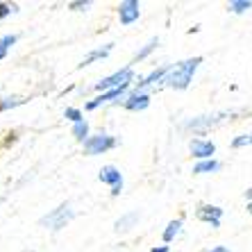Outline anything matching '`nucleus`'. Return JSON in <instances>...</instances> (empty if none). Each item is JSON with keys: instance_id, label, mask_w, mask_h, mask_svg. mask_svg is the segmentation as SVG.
<instances>
[{"instance_id": "obj_1", "label": "nucleus", "mask_w": 252, "mask_h": 252, "mask_svg": "<svg viewBox=\"0 0 252 252\" xmlns=\"http://www.w3.org/2000/svg\"><path fill=\"white\" fill-rule=\"evenodd\" d=\"M202 64V57H191V59H184L175 68H170V73L161 80V87H170V89H187L189 84L193 82V75L198 66Z\"/></svg>"}, {"instance_id": "obj_2", "label": "nucleus", "mask_w": 252, "mask_h": 252, "mask_svg": "<svg viewBox=\"0 0 252 252\" xmlns=\"http://www.w3.org/2000/svg\"><path fill=\"white\" fill-rule=\"evenodd\" d=\"M73 216H75V211H73L70 202H64V205H59L57 209H53L50 214H46V216L39 220V225L53 229V232H59V229L66 227V225L73 220Z\"/></svg>"}, {"instance_id": "obj_3", "label": "nucleus", "mask_w": 252, "mask_h": 252, "mask_svg": "<svg viewBox=\"0 0 252 252\" xmlns=\"http://www.w3.org/2000/svg\"><path fill=\"white\" fill-rule=\"evenodd\" d=\"M134 80V70L132 66H125L123 70H116L114 75L105 77V80H100L95 84V91H114V89H127V84Z\"/></svg>"}, {"instance_id": "obj_4", "label": "nucleus", "mask_w": 252, "mask_h": 252, "mask_svg": "<svg viewBox=\"0 0 252 252\" xmlns=\"http://www.w3.org/2000/svg\"><path fill=\"white\" fill-rule=\"evenodd\" d=\"M236 114H239V112H234V109H229V112L207 114V116H198V118H193V121H187V123H184V127H187V129H195V132H202V129L216 127V125H220L223 121L236 116Z\"/></svg>"}, {"instance_id": "obj_5", "label": "nucleus", "mask_w": 252, "mask_h": 252, "mask_svg": "<svg viewBox=\"0 0 252 252\" xmlns=\"http://www.w3.org/2000/svg\"><path fill=\"white\" fill-rule=\"evenodd\" d=\"M116 146V139L109 134H95V136H89L84 141V153L87 155H102L107 150H112Z\"/></svg>"}, {"instance_id": "obj_6", "label": "nucleus", "mask_w": 252, "mask_h": 252, "mask_svg": "<svg viewBox=\"0 0 252 252\" xmlns=\"http://www.w3.org/2000/svg\"><path fill=\"white\" fill-rule=\"evenodd\" d=\"M100 182H105L112 187V195L116 198V195H121V191H123V177H121V170L116 168V166H102V170H100Z\"/></svg>"}, {"instance_id": "obj_7", "label": "nucleus", "mask_w": 252, "mask_h": 252, "mask_svg": "<svg viewBox=\"0 0 252 252\" xmlns=\"http://www.w3.org/2000/svg\"><path fill=\"white\" fill-rule=\"evenodd\" d=\"M195 216H198V220L209 223L214 229H218L220 227V218H223V209L216 205H200L198 211H195Z\"/></svg>"}, {"instance_id": "obj_8", "label": "nucleus", "mask_w": 252, "mask_h": 252, "mask_svg": "<svg viewBox=\"0 0 252 252\" xmlns=\"http://www.w3.org/2000/svg\"><path fill=\"white\" fill-rule=\"evenodd\" d=\"M139 14H141V5L136 0H125V2L118 5V18H121L123 25L134 23L136 18H139Z\"/></svg>"}, {"instance_id": "obj_9", "label": "nucleus", "mask_w": 252, "mask_h": 252, "mask_svg": "<svg viewBox=\"0 0 252 252\" xmlns=\"http://www.w3.org/2000/svg\"><path fill=\"white\" fill-rule=\"evenodd\" d=\"M191 153H193V157L205 161V159H211V155L216 153V143L207 139H193L191 141Z\"/></svg>"}, {"instance_id": "obj_10", "label": "nucleus", "mask_w": 252, "mask_h": 252, "mask_svg": "<svg viewBox=\"0 0 252 252\" xmlns=\"http://www.w3.org/2000/svg\"><path fill=\"white\" fill-rule=\"evenodd\" d=\"M148 105H150V95L141 94V91H134V94H129L127 98L123 100V107L129 109V112H143Z\"/></svg>"}, {"instance_id": "obj_11", "label": "nucleus", "mask_w": 252, "mask_h": 252, "mask_svg": "<svg viewBox=\"0 0 252 252\" xmlns=\"http://www.w3.org/2000/svg\"><path fill=\"white\" fill-rule=\"evenodd\" d=\"M170 68H173V66H161V68H155L153 73H148L146 77H141L139 84H136V91H141V94H143V89H146V87L161 82V80H164V77L170 73Z\"/></svg>"}, {"instance_id": "obj_12", "label": "nucleus", "mask_w": 252, "mask_h": 252, "mask_svg": "<svg viewBox=\"0 0 252 252\" xmlns=\"http://www.w3.org/2000/svg\"><path fill=\"white\" fill-rule=\"evenodd\" d=\"M123 94H125V89H114V91H107V94L98 95L95 100L87 102V109H89V112H94V109H98V107H100V105H105V102H112V100H118Z\"/></svg>"}, {"instance_id": "obj_13", "label": "nucleus", "mask_w": 252, "mask_h": 252, "mask_svg": "<svg viewBox=\"0 0 252 252\" xmlns=\"http://www.w3.org/2000/svg\"><path fill=\"white\" fill-rule=\"evenodd\" d=\"M112 48H114V43H107L105 48H95V50H91V53L87 55V57L80 62V68H84V66H89L91 62H95V59H105L107 55L112 53Z\"/></svg>"}, {"instance_id": "obj_14", "label": "nucleus", "mask_w": 252, "mask_h": 252, "mask_svg": "<svg viewBox=\"0 0 252 252\" xmlns=\"http://www.w3.org/2000/svg\"><path fill=\"white\" fill-rule=\"evenodd\" d=\"M136 220H139V211H129V214L121 216L116 223H114V229H116V232H127V229L132 227Z\"/></svg>"}, {"instance_id": "obj_15", "label": "nucleus", "mask_w": 252, "mask_h": 252, "mask_svg": "<svg viewBox=\"0 0 252 252\" xmlns=\"http://www.w3.org/2000/svg\"><path fill=\"white\" fill-rule=\"evenodd\" d=\"M216 170H220V161H216V159H205V161H200V164L193 166V173H195V175L216 173Z\"/></svg>"}, {"instance_id": "obj_16", "label": "nucleus", "mask_w": 252, "mask_h": 252, "mask_svg": "<svg viewBox=\"0 0 252 252\" xmlns=\"http://www.w3.org/2000/svg\"><path fill=\"white\" fill-rule=\"evenodd\" d=\"M180 232H182V218H175V220H170V223L166 225V229H164V234L161 236H164L166 243H170Z\"/></svg>"}, {"instance_id": "obj_17", "label": "nucleus", "mask_w": 252, "mask_h": 252, "mask_svg": "<svg viewBox=\"0 0 252 252\" xmlns=\"http://www.w3.org/2000/svg\"><path fill=\"white\" fill-rule=\"evenodd\" d=\"M227 9L234 14H243L248 9H252V2L250 0H232V2H227Z\"/></svg>"}, {"instance_id": "obj_18", "label": "nucleus", "mask_w": 252, "mask_h": 252, "mask_svg": "<svg viewBox=\"0 0 252 252\" xmlns=\"http://www.w3.org/2000/svg\"><path fill=\"white\" fill-rule=\"evenodd\" d=\"M157 46H159V39H157V36H155V39H150V41H148L146 46H143V48H141V50H139V53L134 55V62H141V59H146L148 55L153 53V50H155V48H157Z\"/></svg>"}, {"instance_id": "obj_19", "label": "nucleus", "mask_w": 252, "mask_h": 252, "mask_svg": "<svg viewBox=\"0 0 252 252\" xmlns=\"http://www.w3.org/2000/svg\"><path fill=\"white\" fill-rule=\"evenodd\" d=\"M18 41V36L16 34H7L0 39V62L7 57V50H9V46H14V43Z\"/></svg>"}, {"instance_id": "obj_20", "label": "nucleus", "mask_w": 252, "mask_h": 252, "mask_svg": "<svg viewBox=\"0 0 252 252\" xmlns=\"http://www.w3.org/2000/svg\"><path fill=\"white\" fill-rule=\"evenodd\" d=\"M73 136H75L77 141H87L89 139V123H87V121L73 125Z\"/></svg>"}, {"instance_id": "obj_21", "label": "nucleus", "mask_w": 252, "mask_h": 252, "mask_svg": "<svg viewBox=\"0 0 252 252\" xmlns=\"http://www.w3.org/2000/svg\"><path fill=\"white\" fill-rule=\"evenodd\" d=\"M246 146H252V132L250 134H241V136H236V139L232 141V148H234V150L246 148Z\"/></svg>"}, {"instance_id": "obj_22", "label": "nucleus", "mask_w": 252, "mask_h": 252, "mask_svg": "<svg viewBox=\"0 0 252 252\" xmlns=\"http://www.w3.org/2000/svg\"><path fill=\"white\" fill-rule=\"evenodd\" d=\"M21 102H25V100L18 98V95H12V98H2V102H0V112H5V109H9V107L21 105Z\"/></svg>"}, {"instance_id": "obj_23", "label": "nucleus", "mask_w": 252, "mask_h": 252, "mask_svg": "<svg viewBox=\"0 0 252 252\" xmlns=\"http://www.w3.org/2000/svg\"><path fill=\"white\" fill-rule=\"evenodd\" d=\"M64 116L68 118V121H73V123H82V121H84L82 112H80V109H75V107H68V109L64 112Z\"/></svg>"}, {"instance_id": "obj_24", "label": "nucleus", "mask_w": 252, "mask_h": 252, "mask_svg": "<svg viewBox=\"0 0 252 252\" xmlns=\"http://www.w3.org/2000/svg\"><path fill=\"white\" fill-rule=\"evenodd\" d=\"M12 12H16V7L14 5H7V2H0V21H2V18H7L9 16V14Z\"/></svg>"}, {"instance_id": "obj_25", "label": "nucleus", "mask_w": 252, "mask_h": 252, "mask_svg": "<svg viewBox=\"0 0 252 252\" xmlns=\"http://www.w3.org/2000/svg\"><path fill=\"white\" fill-rule=\"evenodd\" d=\"M70 9H75V12H82V9H87V7H91V2L89 0H75V2H70Z\"/></svg>"}, {"instance_id": "obj_26", "label": "nucleus", "mask_w": 252, "mask_h": 252, "mask_svg": "<svg viewBox=\"0 0 252 252\" xmlns=\"http://www.w3.org/2000/svg\"><path fill=\"white\" fill-rule=\"evenodd\" d=\"M202 252H229V248H225V246H214V248H209V250H202Z\"/></svg>"}, {"instance_id": "obj_27", "label": "nucleus", "mask_w": 252, "mask_h": 252, "mask_svg": "<svg viewBox=\"0 0 252 252\" xmlns=\"http://www.w3.org/2000/svg\"><path fill=\"white\" fill-rule=\"evenodd\" d=\"M150 252H168V246H161V248H153Z\"/></svg>"}, {"instance_id": "obj_28", "label": "nucleus", "mask_w": 252, "mask_h": 252, "mask_svg": "<svg viewBox=\"0 0 252 252\" xmlns=\"http://www.w3.org/2000/svg\"><path fill=\"white\" fill-rule=\"evenodd\" d=\"M246 198H248V202H252V189H248L246 191Z\"/></svg>"}, {"instance_id": "obj_29", "label": "nucleus", "mask_w": 252, "mask_h": 252, "mask_svg": "<svg viewBox=\"0 0 252 252\" xmlns=\"http://www.w3.org/2000/svg\"><path fill=\"white\" fill-rule=\"evenodd\" d=\"M248 211H250V216H252V202H248Z\"/></svg>"}]
</instances>
